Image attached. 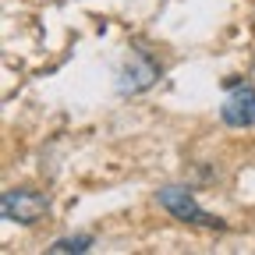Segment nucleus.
<instances>
[{"mask_svg":"<svg viewBox=\"0 0 255 255\" xmlns=\"http://www.w3.org/2000/svg\"><path fill=\"white\" fill-rule=\"evenodd\" d=\"M156 202L163 206L174 220L191 223V227H209V231H220V227H223V220H220V216H209V213L195 202V195H191L188 188L167 184V188H159V191H156Z\"/></svg>","mask_w":255,"mask_h":255,"instance_id":"f257e3e1","label":"nucleus"},{"mask_svg":"<svg viewBox=\"0 0 255 255\" xmlns=\"http://www.w3.org/2000/svg\"><path fill=\"white\" fill-rule=\"evenodd\" d=\"M46 199L39 191H25V188H14V191H4V199H0V213L4 220L11 223H21V227H32V223H39L46 216Z\"/></svg>","mask_w":255,"mask_h":255,"instance_id":"f03ea898","label":"nucleus"},{"mask_svg":"<svg viewBox=\"0 0 255 255\" xmlns=\"http://www.w3.org/2000/svg\"><path fill=\"white\" fill-rule=\"evenodd\" d=\"M220 117L231 128H252L255 124V89L252 85H238L227 100H223Z\"/></svg>","mask_w":255,"mask_h":255,"instance_id":"7ed1b4c3","label":"nucleus"},{"mask_svg":"<svg viewBox=\"0 0 255 255\" xmlns=\"http://www.w3.org/2000/svg\"><path fill=\"white\" fill-rule=\"evenodd\" d=\"M156 78H159L156 64H149V60L135 57V60L121 71V92H142V89H149Z\"/></svg>","mask_w":255,"mask_h":255,"instance_id":"20e7f679","label":"nucleus"},{"mask_svg":"<svg viewBox=\"0 0 255 255\" xmlns=\"http://www.w3.org/2000/svg\"><path fill=\"white\" fill-rule=\"evenodd\" d=\"M89 248H92V238H89V234L60 238V241H53V245H50V252H53V255H71V252H78V255H82V252H89Z\"/></svg>","mask_w":255,"mask_h":255,"instance_id":"39448f33","label":"nucleus"}]
</instances>
